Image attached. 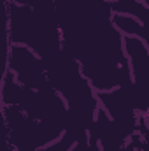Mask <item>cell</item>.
<instances>
[{"mask_svg":"<svg viewBox=\"0 0 149 151\" xmlns=\"http://www.w3.org/2000/svg\"><path fill=\"white\" fill-rule=\"evenodd\" d=\"M82 139H84V137H82ZM82 139H81V141H77V144H75V146H74V148H72L70 151H81V146H82Z\"/></svg>","mask_w":149,"mask_h":151,"instance_id":"12","label":"cell"},{"mask_svg":"<svg viewBox=\"0 0 149 151\" xmlns=\"http://www.w3.org/2000/svg\"><path fill=\"white\" fill-rule=\"evenodd\" d=\"M4 70H9L16 77L18 83H21L23 86L32 88V90H39V88L49 84L44 58L39 56L34 49L21 46V44L7 46Z\"/></svg>","mask_w":149,"mask_h":151,"instance_id":"3","label":"cell"},{"mask_svg":"<svg viewBox=\"0 0 149 151\" xmlns=\"http://www.w3.org/2000/svg\"><path fill=\"white\" fill-rule=\"evenodd\" d=\"M5 35L11 44H21L34 49L46 60L58 55L63 47L62 28L53 0L39 7L14 5L4 0Z\"/></svg>","mask_w":149,"mask_h":151,"instance_id":"1","label":"cell"},{"mask_svg":"<svg viewBox=\"0 0 149 151\" xmlns=\"http://www.w3.org/2000/svg\"><path fill=\"white\" fill-rule=\"evenodd\" d=\"M139 135H140V151H149V123L146 118L140 123Z\"/></svg>","mask_w":149,"mask_h":151,"instance_id":"9","label":"cell"},{"mask_svg":"<svg viewBox=\"0 0 149 151\" xmlns=\"http://www.w3.org/2000/svg\"><path fill=\"white\" fill-rule=\"evenodd\" d=\"M88 135L97 141L102 151H140V135H133L123 127H119L102 107L95 116Z\"/></svg>","mask_w":149,"mask_h":151,"instance_id":"5","label":"cell"},{"mask_svg":"<svg viewBox=\"0 0 149 151\" xmlns=\"http://www.w3.org/2000/svg\"><path fill=\"white\" fill-rule=\"evenodd\" d=\"M27 90L28 88L18 83L9 70H4L0 79V107H12V106L19 107Z\"/></svg>","mask_w":149,"mask_h":151,"instance_id":"6","label":"cell"},{"mask_svg":"<svg viewBox=\"0 0 149 151\" xmlns=\"http://www.w3.org/2000/svg\"><path fill=\"white\" fill-rule=\"evenodd\" d=\"M7 4H14V5H27V7H39L47 0H5Z\"/></svg>","mask_w":149,"mask_h":151,"instance_id":"11","label":"cell"},{"mask_svg":"<svg viewBox=\"0 0 149 151\" xmlns=\"http://www.w3.org/2000/svg\"><path fill=\"white\" fill-rule=\"evenodd\" d=\"M0 109L7 151H39L65 134L63 128L34 119L16 106Z\"/></svg>","mask_w":149,"mask_h":151,"instance_id":"2","label":"cell"},{"mask_svg":"<svg viewBox=\"0 0 149 151\" xmlns=\"http://www.w3.org/2000/svg\"><path fill=\"white\" fill-rule=\"evenodd\" d=\"M130 83L125 86L114 88V90L98 91V104L112 121H116L119 127H123L125 130H128L130 134L135 135V134H139L144 116L139 113V109L135 106Z\"/></svg>","mask_w":149,"mask_h":151,"instance_id":"4","label":"cell"},{"mask_svg":"<svg viewBox=\"0 0 149 151\" xmlns=\"http://www.w3.org/2000/svg\"><path fill=\"white\" fill-rule=\"evenodd\" d=\"M81 151H102L100 146L97 144V141H93L90 135H86L82 139V146H81Z\"/></svg>","mask_w":149,"mask_h":151,"instance_id":"10","label":"cell"},{"mask_svg":"<svg viewBox=\"0 0 149 151\" xmlns=\"http://www.w3.org/2000/svg\"><path fill=\"white\" fill-rule=\"evenodd\" d=\"M114 28L123 35V37H146V32H144V27L139 19H135L133 16H128V14H121V12H112L111 18Z\"/></svg>","mask_w":149,"mask_h":151,"instance_id":"7","label":"cell"},{"mask_svg":"<svg viewBox=\"0 0 149 151\" xmlns=\"http://www.w3.org/2000/svg\"><path fill=\"white\" fill-rule=\"evenodd\" d=\"M104 2H107V4H112V2H114V0H104Z\"/></svg>","mask_w":149,"mask_h":151,"instance_id":"13","label":"cell"},{"mask_svg":"<svg viewBox=\"0 0 149 151\" xmlns=\"http://www.w3.org/2000/svg\"><path fill=\"white\" fill-rule=\"evenodd\" d=\"M77 141H81V139L75 137L74 134H70V132H65L58 141L51 142L49 146H46V148H42L39 151H70L77 144Z\"/></svg>","mask_w":149,"mask_h":151,"instance_id":"8","label":"cell"}]
</instances>
